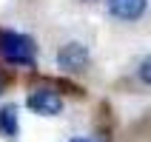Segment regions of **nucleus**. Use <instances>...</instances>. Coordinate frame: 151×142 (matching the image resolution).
<instances>
[{
    "instance_id": "obj_1",
    "label": "nucleus",
    "mask_w": 151,
    "mask_h": 142,
    "mask_svg": "<svg viewBox=\"0 0 151 142\" xmlns=\"http://www.w3.org/2000/svg\"><path fill=\"white\" fill-rule=\"evenodd\" d=\"M0 54L12 66H34V40L17 31L0 34Z\"/></svg>"
},
{
    "instance_id": "obj_2",
    "label": "nucleus",
    "mask_w": 151,
    "mask_h": 142,
    "mask_svg": "<svg viewBox=\"0 0 151 142\" xmlns=\"http://www.w3.org/2000/svg\"><path fill=\"white\" fill-rule=\"evenodd\" d=\"M57 66L63 68L66 74H80V71H86V66H88V51H86V46H80V43L63 46V49L57 51Z\"/></svg>"
},
{
    "instance_id": "obj_3",
    "label": "nucleus",
    "mask_w": 151,
    "mask_h": 142,
    "mask_svg": "<svg viewBox=\"0 0 151 142\" xmlns=\"http://www.w3.org/2000/svg\"><path fill=\"white\" fill-rule=\"evenodd\" d=\"M29 108H32L34 114H43V117H54V114H60V108H63V100H60L54 91L40 88V91L29 94Z\"/></svg>"
},
{
    "instance_id": "obj_4",
    "label": "nucleus",
    "mask_w": 151,
    "mask_h": 142,
    "mask_svg": "<svg viewBox=\"0 0 151 142\" xmlns=\"http://www.w3.org/2000/svg\"><path fill=\"white\" fill-rule=\"evenodd\" d=\"M106 6L117 20H137L145 11V0H106Z\"/></svg>"
},
{
    "instance_id": "obj_5",
    "label": "nucleus",
    "mask_w": 151,
    "mask_h": 142,
    "mask_svg": "<svg viewBox=\"0 0 151 142\" xmlns=\"http://www.w3.org/2000/svg\"><path fill=\"white\" fill-rule=\"evenodd\" d=\"M0 131L6 136L17 134V108L14 105H3V108H0Z\"/></svg>"
},
{
    "instance_id": "obj_6",
    "label": "nucleus",
    "mask_w": 151,
    "mask_h": 142,
    "mask_svg": "<svg viewBox=\"0 0 151 142\" xmlns=\"http://www.w3.org/2000/svg\"><path fill=\"white\" fill-rule=\"evenodd\" d=\"M140 80H143L145 85H151V54L140 63Z\"/></svg>"
},
{
    "instance_id": "obj_7",
    "label": "nucleus",
    "mask_w": 151,
    "mask_h": 142,
    "mask_svg": "<svg viewBox=\"0 0 151 142\" xmlns=\"http://www.w3.org/2000/svg\"><path fill=\"white\" fill-rule=\"evenodd\" d=\"M71 142H91V139H86V136H77V139H71Z\"/></svg>"
},
{
    "instance_id": "obj_8",
    "label": "nucleus",
    "mask_w": 151,
    "mask_h": 142,
    "mask_svg": "<svg viewBox=\"0 0 151 142\" xmlns=\"http://www.w3.org/2000/svg\"><path fill=\"white\" fill-rule=\"evenodd\" d=\"M0 91H3V77H0Z\"/></svg>"
}]
</instances>
